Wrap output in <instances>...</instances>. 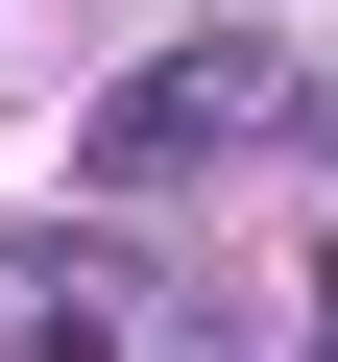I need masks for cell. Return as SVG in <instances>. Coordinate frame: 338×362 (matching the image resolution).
Wrapping results in <instances>:
<instances>
[{"instance_id":"6da1fadb","label":"cell","mask_w":338,"mask_h":362,"mask_svg":"<svg viewBox=\"0 0 338 362\" xmlns=\"http://www.w3.org/2000/svg\"><path fill=\"white\" fill-rule=\"evenodd\" d=\"M242 121H266V49H169V73H121V97L73 121V169H97V194H194Z\"/></svg>"}]
</instances>
